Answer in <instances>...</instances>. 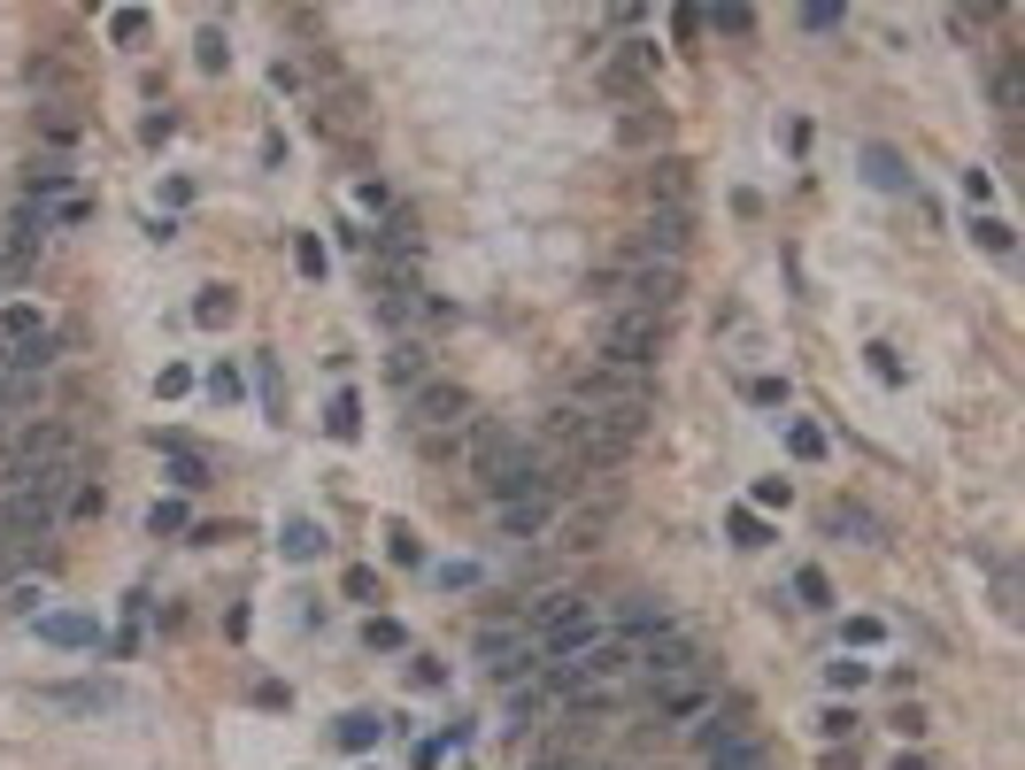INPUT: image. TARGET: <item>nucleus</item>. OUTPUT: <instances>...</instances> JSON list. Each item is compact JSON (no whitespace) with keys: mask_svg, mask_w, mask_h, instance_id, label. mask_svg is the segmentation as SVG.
I'll list each match as a JSON object with an SVG mask.
<instances>
[{"mask_svg":"<svg viewBox=\"0 0 1025 770\" xmlns=\"http://www.w3.org/2000/svg\"><path fill=\"white\" fill-rule=\"evenodd\" d=\"M686 294V263H664V255H640L625 247L617 255V308H640V316H672Z\"/></svg>","mask_w":1025,"mask_h":770,"instance_id":"1","label":"nucleus"},{"mask_svg":"<svg viewBox=\"0 0 1025 770\" xmlns=\"http://www.w3.org/2000/svg\"><path fill=\"white\" fill-rule=\"evenodd\" d=\"M479 417V401H471V386H455V378H424L417 393H409V424H417V440L432 448V455H448V432H463Z\"/></svg>","mask_w":1025,"mask_h":770,"instance_id":"2","label":"nucleus"},{"mask_svg":"<svg viewBox=\"0 0 1025 770\" xmlns=\"http://www.w3.org/2000/svg\"><path fill=\"white\" fill-rule=\"evenodd\" d=\"M625 647H633V670L648 678V694L701 678V647H694V632H686V624H656L648 639H625Z\"/></svg>","mask_w":1025,"mask_h":770,"instance_id":"3","label":"nucleus"},{"mask_svg":"<svg viewBox=\"0 0 1025 770\" xmlns=\"http://www.w3.org/2000/svg\"><path fill=\"white\" fill-rule=\"evenodd\" d=\"M471 478H486V493L510 509V501H555V462L540 455L532 440H516L502 455L486 462V470H471Z\"/></svg>","mask_w":1025,"mask_h":770,"instance_id":"4","label":"nucleus"},{"mask_svg":"<svg viewBox=\"0 0 1025 770\" xmlns=\"http://www.w3.org/2000/svg\"><path fill=\"white\" fill-rule=\"evenodd\" d=\"M656 355H664V316L609 308V324H602V362H617V370L648 378V370H656Z\"/></svg>","mask_w":1025,"mask_h":770,"instance_id":"5","label":"nucleus"},{"mask_svg":"<svg viewBox=\"0 0 1025 770\" xmlns=\"http://www.w3.org/2000/svg\"><path fill=\"white\" fill-rule=\"evenodd\" d=\"M594 85L609 93V101H648V85H656V39H617L602 62H594Z\"/></svg>","mask_w":1025,"mask_h":770,"instance_id":"6","label":"nucleus"},{"mask_svg":"<svg viewBox=\"0 0 1025 770\" xmlns=\"http://www.w3.org/2000/svg\"><path fill=\"white\" fill-rule=\"evenodd\" d=\"M0 347H8V370H47L54 362V331L39 308H0Z\"/></svg>","mask_w":1025,"mask_h":770,"instance_id":"7","label":"nucleus"},{"mask_svg":"<svg viewBox=\"0 0 1025 770\" xmlns=\"http://www.w3.org/2000/svg\"><path fill=\"white\" fill-rule=\"evenodd\" d=\"M640 255H664V263H679L686 247H694V208H656L648 216V232L633 239Z\"/></svg>","mask_w":1025,"mask_h":770,"instance_id":"8","label":"nucleus"},{"mask_svg":"<svg viewBox=\"0 0 1025 770\" xmlns=\"http://www.w3.org/2000/svg\"><path fill=\"white\" fill-rule=\"evenodd\" d=\"M648 208H694V162H679V154L648 162Z\"/></svg>","mask_w":1025,"mask_h":770,"instance_id":"9","label":"nucleus"},{"mask_svg":"<svg viewBox=\"0 0 1025 770\" xmlns=\"http://www.w3.org/2000/svg\"><path fill=\"white\" fill-rule=\"evenodd\" d=\"M664 132H672V116L656 109V93H648V101H633V109H617V147L648 154V147H664Z\"/></svg>","mask_w":1025,"mask_h":770,"instance_id":"10","label":"nucleus"},{"mask_svg":"<svg viewBox=\"0 0 1025 770\" xmlns=\"http://www.w3.org/2000/svg\"><path fill=\"white\" fill-rule=\"evenodd\" d=\"M709 701H717V694H709L701 678H686V686H664V694H656V725H694V717H709Z\"/></svg>","mask_w":1025,"mask_h":770,"instance_id":"11","label":"nucleus"},{"mask_svg":"<svg viewBox=\"0 0 1025 770\" xmlns=\"http://www.w3.org/2000/svg\"><path fill=\"white\" fill-rule=\"evenodd\" d=\"M39 639H47V647H101V624L78 616V609H47L39 616Z\"/></svg>","mask_w":1025,"mask_h":770,"instance_id":"12","label":"nucleus"},{"mask_svg":"<svg viewBox=\"0 0 1025 770\" xmlns=\"http://www.w3.org/2000/svg\"><path fill=\"white\" fill-rule=\"evenodd\" d=\"M701 763H709V770H763V740H756V732H732V740H701Z\"/></svg>","mask_w":1025,"mask_h":770,"instance_id":"13","label":"nucleus"},{"mask_svg":"<svg viewBox=\"0 0 1025 770\" xmlns=\"http://www.w3.org/2000/svg\"><path fill=\"white\" fill-rule=\"evenodd\" d=\"M155 448L171 455V478L185 485V493H193V485H208V455H201V448H193L185 432H155Z\"/></svg>","mask_w":1025,"mask_h":770,"instance_id":"14","label":"nucleus"},{"mask_svg":"<svg viewBox=\"0 0 1025 770\" xmlns=\"http://www.w3.org/2000/svg\"><path fill=\"white\" fill-rule=\"evenodd\" d=\"M547 516H555V501H510V509H502V532H510V540H540Z\"/></svg>","mask_w":1025,"mask_h":770,"instance_id":"15","label":"nucleus"},{"mask_svg":"<svg viewBox=\"0 0 1025 770\" xmlns=\"http://www.w3.org/2000/svg\"><path fill=\"white\" fill-rule=\"evenodd\" d=\"M386 378H393V386H401V393H417V386H424V378H432V355H424V347H417V339H409V347H393V362H386Z\"/></svg>","mask_w":1025,"mask_h":770,"instance_id":"16","label":"nucleus"},{"mask_svg":"<svg viewBox=\"0 0 1025 770\" xmlns=\"http://www.w3.org/2000/svg\"><path fill=\"white\" fill-rule=\"evenodd\" d=\"M826 532H849V540H863V547H879V524H871L855 501H833V509H826Z\"/></svg>","mask_w":1025,"mask_h":770,"instance_id":"17","label":"nucleus"},{"mask_svg":"<svg viewBox=\"0 0 1025 770\" xmlns=\"http://www.w3.org/2000/svg\"><path fill=\"white\" fill-rule=\"evenodd\" d=\"M232 316H239V294H232V286H208V294L193 301V324H208V331L232 324Z\"/></svg>","mask_w":1025,"mask_h":770,"instance_id":"18","label":"nucleus"},{"mask_svg":"<svg viewBox=\"0 0 1025 770\" xmlns=\"http://www.w3.org/2000/svg\"><path fill=\"white\" fill-rule=\"evenodd\" d=\"M617 624H625V632H633V639H648V632H656V624H672V609H664V602H648V594H640V602H625V609H617Z\"/></svg>","mask_w":1025,"mask_h":770,"instance_id":"19","label":"nucleus"},{"mask_svg":"<svg viewBox=\"0 0 1025 770\" xmlns=\"http://www.w3.org/2000/svg\"><path fill=\"white\" fill-rule=\"evenodd\" d=\"M362 647H370V655H401V647H409V632H401L393 616H370V624H362Z\"/></svg>","mask_w":1025,"mask_h":770,"instance_id":"20","label":"nucleus"},{"mask_svg":"<svg viewBox=\"0 0 1025 770\" xmlns=\"http://www.w3.org/2000/svg\"><path fill=\"white\" fill-rule=\"evenodd\" d=\"M863 170H871V185H886V193H910V170H902V162H894L886 147H871V154H863Z\"/></svg>","mask_w":1025,"mask_h":770,"instance_id":"21","label":"nucleus"},{"mask_svg":"<svg viewBox=\"0 0 1025 770\" xmlns=\"http://www.w3.org/2000/svg\"><path fill=\"white\" fill-rule=\"evenodd\" d=\"M332 740H340L347 756H362V748L378 740V717H370V709H355V717H340V732H332Z\"/></svg>","mask_w":1025,"mask_h":770,"instance_id":"22","label":"nucleus"},{"mask_svg":"<svg viewBox=\"0 0 1025 770\" xmlns=\"http://www.w3.org/2000/svg\"><path fill=\"white\" fill-rule=\"evenodd\" d=\"M325 432H332V440H355V432H362V409H355V393H332V409H325Z\"/></svg>","mask_w":1025,"mask_h":770,"instance_id":"23","label":"nucleus"},{"mask_svg":"<svg viewBox=\"0 0 1025 770\" xmlns=\"http://www.w3.org/2000/svg\"><path fill=\"white\" fill-rule=\"evenodd\" d=\"M62 185H70V162H31V177H23L31 201H47V193H62Z\"/></svg>","mask_w":1025,"mask_h":770,"instance_id":"24","label":"nucleus"},{"mask_svg":"<svg viewBox=\"0 0 1025 770\" xmlns=\"http://www.w3.org/2000/svg\"><path fill=\"white\" fill-rule=\"evenodd\" d=\"M109 39H116V47H140V39H147V8H116V16H109Z\"/></svg>","mask_w":1025,"mask_h":770,"instance_id":"25","label":"nucleus"},{"mask_svg":"<svg viewBox=\"0 0 1025 770\" xmlns=\"http://www.w3.org/2000/svg\"><path fill=\"white\" fill-rule=\"evenodd\" d=\"M795 602H802V609H833V586H826V571H795Z\"/></svg>","mask_w":1025,"mask_h":770,"instance_id":"26","label":"nucleus"},{"mask_svg":"<svg viewBox=\"0 0 1025 770\" xmlns=\"http://www.w3.org/2000/svg\"><path fill=\"white\" fill-rule=\"evenodd\" d=\"M193 54H201V70H224V62H232V47H224V31H216V23H201Z\"/></svg>","mask_w":1025,"mask_h":770,"instance_id":"27","label":"nucleus"},{"mask_svg":"<svg viewBox=\"0 0 1025 770\" xmlns=\"http://www.w3.org/2000/svg\"><path fill=\"white\" fill-rule=\"evenodd\" d=\"M972 239H980V247H987V255H1011V247H1018V239H1011V224H1003V216H980V224H972Z\"/></svg>","mask_w":1025,"mask_h":770,"instance_id":"28","label":"nucleus"},{"mask_svg":"<svg viewBox=\"0 0 1025 770\" xmlns=\"http://www.w3.org/2000/svg\"><path fill=\"white\" fill-rule=\"evenodd\" d=\"M732 540H740V547H771V524H763L756 509H732Z\"/></svg>","mask_w":1025,"mask_h":770,"instance_id":"29","label":"nucleus"},{"mask_svg":"<svg viewBox=\"0 0 1025 770\" xmlns=\"http://www.w3.org/2000/svg\"><path fill=\"white\" fill-rule=\"evenodd\" d=\"M863 678H871V670H863L855 655H841V663H826V686H833V694H855Z\"/></svg>","mask_w":1025,"mask_h":770,"instance_id":"30","label":"nucleus"},{"mask_svg":"<svg viewBox=\"0 0 1025 770\" xmlns=\"http://www.w3.org/2000/svg\"><path fill=\"white\" fill-rule=\"evenodd\" d=\"M286 555H294V563L325 555V532H317V524H294V532H286Z\"/></svg>","mask_w":1025,"mask_h":770,"instance_id":"31","label":"nucleus"},{"mask_svg":"<svg viewBox=\"0 0 1025 770\" xmlns=\"http://www.w3.org/2000/svg\"><path fill=\"white\" fill-rule=\"evenodd\" d=\"M386 555H393V563H424V540H417L409 524H393V532H386Z\"/></svg>","mask_w":1025,"mask_h":770,"instance_id":"32","label":"nucleus"},{"mask_svg":"<svg viewBox=\"0 0 1025 770\" xmlns=\"http://www.w3.org/2000/svg\"><path fill=\"white\" fill-rule=\"evenodd\" d=\"M709 23H717L725 39H748V31H756V16H748V8H709Z\"/></svg>","mask_w":1025,"mask_h":770,"instance_id":"33","label":"nucleus"},{"mask_svg":"<svg viewBox=\"0 0 1025 770\" xmlns=\"http://www.w3.org/2000/svg\"><path fill=\"white\" fill-rule=\"evenodd\" d=\"M39 132H47L54 147H70V140H78V116H70V109H47V116H39Z\"/></svg>","mask_w":1025,"mask_h":770,"instance_id":"34","label":"nucleus"},{"mask_svg":"<svg viewBox=\"0 0 1025 770\" xmlns=\"http://www.w3.org/2000/svg\"><path fill=\"white\" fill-rule=\"evenodd\" d=\"M787 448H795L802 462H818V455H826V432H818V424H795V432H787Z\"/></svg>","mask_w":1025,"mask_h":770,"instance_id":"35","label":"nucleus"},{"mask_svg":"<svg viewBox=\"0 0 1025 770\" xmlns=\"http://www.w3.org/2000/svg\"><path fill=\"white\" fill-rule=\"evenodd\" d=\"M787 501H795L787 478H756V509H787Z\"/></svg>","mask_w":1025,"mask_h":770,"instance_id":"36","label":"nucleus"},{"mask_svg":"<svg viewBox=\"0 0 1025 770\" xmlns=\"http://www.w3.org/2000/svg\"><path fill=\"white\" fill-rule=\"evenodd\" d=\"M894 732H902V740H925V709H918V701H894Z\"/></svg>","mask_w":1025,"mask_h":770,"instance_id":"37","label":"nucleus"},{"mask_svg":"<svg viewBox=\"0 0 1025 770\" xmlns=\"http://www.w3.org/2000/svg\"><path fill=\"white\" fill-rule=\"evenodd\" d=\"M147 524H155V540H163V532H185V501H155Z\"/></svg>","mask_w":1025,"mask_h":770,"instance_id":"38","label":"nucleus"},{"mask_svg":"<svg viewBox=\"0 0 1025 770\" xmlns=\"http://www.w3.org/2000/svg\"><path fill=\"white\" fill-rule=\"evenodd\" d=\"M879 639H886L879 616H849V647H879Z\"/></svg>","mask_w":1025,"mask_h":770,"instance_id":"39","label":"nucleus"},{"mask_svg":"<svg viewBox=\"0 0 1025 770\" xmlns=\"http://www.w3.org/2000/svg\"><path fill=\"white\" fill-rule=\"evenodd\" d=\"M270 85H278V93H301L309 78H301V62H286V54H278V62H270Z\"/></svg>","mask_w":1025,"mask_h":770,"instance_id":"40","label":"nucleus"},{"mask_svg":"<svg viewBox=\"0 0 1025 770\" xmlns=\"http://www.w3.org/2000/svg\"><path fill=\"white\" fill-rule=\"evenodd\" d=\"M294 263H301V278H325V247L317 239H294Z\"/></svg>","mask_w":1025,"mask_h":770,"instance_id":"41","label":"nucleus"},{"mask_svg":"<svg viewBox=\"0 0 1025 770\" xmlns=\"http://www.w3.org/2000/svg\"><path fill=\"white\" fill-rule=\"evenodd\" d=\"M748 401H756V409H779V401H787V378H756Z\"/></svg>","mask_w":1025,"mask_h":770,"instance_id":"42","label":"nucleus"},{"mask_svg":"<svg viewBox=\"0 0 1025 770\" xmlns=\"http://www.w3.org/2000/svg\"><path fill=\"white\" fill-rule=\"evenodd\" d=\"M1018 85H1025V70H1018V62H1003V78H995V101H1003V109H1018Z\"/></svg>","mask_w":1025,"mask_h":770,"instance_id":"43","label":"nucleus"},{"mask_svg":"<svg viewBox=\"0 0 1025 770\" xmlns=\"http://www.w3.org/2000/svg\"><path fill=\"white\" fill-rule=\"evenodd\" d=\"M171 132H177V116H171V109H163V116H147V124H140V140H147V147H163V140H171Z\"/></svg>","mask_w":1025,"mask_h":770,"instance_id":"44","label":"nucleus"},{"mask_svg":"<svg viewBox=\"0 0 1025 770\" xmlns=\"http://www.w3.org/2000/svg\"><path fill=\"white\" fill-rule=\"evenodd\" d=\"M155 386H163V393H193V370H185V362H163V378H155Z\"/></svg>","mask_w":1025,"mask_h":770,"instance_id":"45","label":"nucleus"},{"mask_svg":"<svg viewBox=\"0 0 1025 770\" xmlns=\"http://www.w3.org/2000/svg\"><path fill=\"white\" fill-rule=\"evenodd\" d=\"M208 393L216 401H239V370H208Z\"/></svg>","mask_w":1025,"mask_h":770,"instance_id":"46","label":"nucleus"},{"mask_svg":"<svg viewBox=\"0 0 1025 770\" xmlns=\"http://www.w3.org/2000/svg\"><path fill=\"white\" fill-rule=\"evenodd\" d=\"M602 540V516H571V547H594Z\"/></svg>","mask_w":1025,"mask_h":770,"instance_id":"47","label":"nucleus"},{"mask_svg":"<svg viewBox=\"0 0 1025 770\" xmlns=\"http://www.w3.org/2000/svg\"><path fill=\"white\" fill-rule=\"evenodd\" d=\"M347 594L355 602H378V571H347Z\"/></svg>","mask_w":1025,"mask_h":770,"instance_id":"48","label":"nucleus"},{"mask_svg":"<svg viewBox=\"0 0 1025 770\" xmlns=\"http://www.w3.org/2000/svg\"><path fill=\"white\" fill-rule=\"evenodd\" d=\"M818 725H826V732H833V740H841V748H849V732H855V717H849V709H826V717H818Z\"/></svg>","mask_w":1025,"mask_h":770,"instance_id":"49","label":"nucleus"},{"mask_svg":"<svg viewBox=\"0 0 1025 770\" xmlns=\"http://www.w3.org/2000/svg\"><path fill=\"white\" fill-rule=\"evenodd\" d=\"M894 770H925V756H894Z\"/></svg>","mask_w":1025,"mask_h":770,"instance_id":"50","label":"nucleus"},{"mask_svg":"<svg viewBox=\"0 0 1025 770\" xmlns=\"http://www.w3.org/2000/svg\"><path fill=\"white\" fill-rule=\"evenodd\" d=\"M0 370H8V347H0Z\"/></svg>","mask_w":1025,"mask_h":770,"instance_id":"51","label":"nucleus"}]
</instances>
